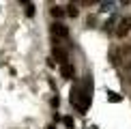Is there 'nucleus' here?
<instances>
[{"mask_svg": "<svg viewBox=\"0 0 131 129\" xmlns=\"http://www.w3.org/2000/svg\"><path fill=\"white\" fill-rule=\"evenodd\" d=\"M71 103H75V107H78L80 112H84L86 107H88V103H90V78H86L84 82L71 93Z\"/></svg>", "mask_w": 131, "mask_h": 129, "instance_id": "nucleus-1", "label": "nucleus"}, {"mask_svg": "<svg viewBox=\"0 0 131 129\" xmlns=\"http://www.w3.org/2000/svg\"><path fill=\"white\" fill-rule=\"evenodd\" d=\"M50 32H52L54 41H60V39H67V37H69V28L62 24V22H54L52 28H50Z\"/></svg>", "mask_w": 131, "mask_h": 129, "instance_id": "nucleus-2", "label": "nucleus"}, {"mask_svg": "<svg viewBox=\"0 0 131 129\" xmlns=\"http://www.w3.org/2000/svg\"><path fill=\"white\" fill-rule=\"evenodd\" d=\"M52 54H54V56H56V60L60 62V64H67V62H69V52L64 50V47H60V41H54Z\"/></svg>", "mask_w": 131, "mask_h": 129, "instance_id": "nucleus-3", "label": "nucleus"}, {"mask_svg": "<svg viewBox=\"0 0 131 129\" xmlns=\"http://www.w3.org/2000/svg\"><path fill=\"white\" fill-rule=\"evenodd\" d=\"M129 30H131V15H127V17L121 19V24H118V28H116V37L123 39L125 35H129Z\"/></svg>", "mask_w": 131, "mask_h": 129, "instance_id": "nucleus-4", "label": "nucleus"}, {"mask_svg": "<svg viewBox=\"0 0 131 129\" xmlns=\"http://www.w3.org/2000/svg\"><path fill=\"white\" fill-rule=\"evenodd\" d=\"M60 75H62L64 80H71V78L75 75V71H73V64H71V62H67V64H60Z\"/></svg>", "mask_w": 131, "mask_h": 129, "instance_id": "nucleus-5", "label": "nucleus"}, {"mask_svg": "<svg viewBox=\"0 0 131 129\" xmlns=\"http://www.w3.org/2000/svg\"><path fill=\"white\" fill-rule=\"evenodd\" d=\"M50 13H52V17H54V19H60L62 15H64V11H62V7H52V9H50Z\"/></svg>", "mask_w": 131, "mask_h": 129, "instance_id": "nucleus-6", "label": "nucleus"}, {"mask_svg": "<svg viewBox=\"0 0 131 129\" xmlns=\"http://www.w3.org/2000/svg\"><path fill=\"white\" fill-rule=\"evenodd\" d=\"M78 13H80V11H78V7H75L73 2H71L69 7H67V15H71V17H78Z\"/></svg>", "mask_w": 131, "mask_h": 129, "instance_id": "nucleus-7", "label": "nucleus"}, {"mask_svg": "<svg viewBox=\"0 0 131 129\" xmlns=\"http://www.w3.org/2000/svg\"><path fill=\"white\" fill-rule=\"evenodd\" d=\"M24 4H26V13H28V15L35 13V7H32V2H24Z\"/></svg>", "mask_w": 131, "mask_h": 129, "instance_id": "nucleus-8", "label": "nucleus"}]
</instances>
